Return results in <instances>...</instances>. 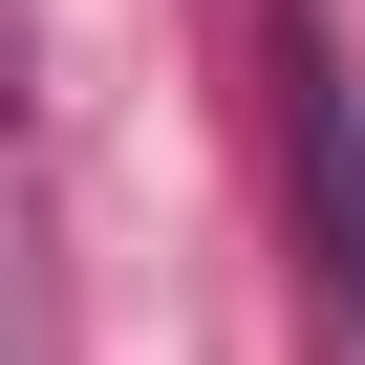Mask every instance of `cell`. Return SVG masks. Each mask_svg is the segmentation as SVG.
Here are the masks:
<instances>
[{"label":"cell","mask_w":365,"mask_h":365,"mask_svg":"<svg viewBox=\"0 0 365 365\" xmlns=\"http://www.w3.org/2000/svg\"><path fill=\"white\" fill-rule=\"evenodd\" d=\"M258 43H279V172H301V237H322V322L365 365V43L322 0H258Z\"/></svg>","instance_id":"1"}]
</instances>
